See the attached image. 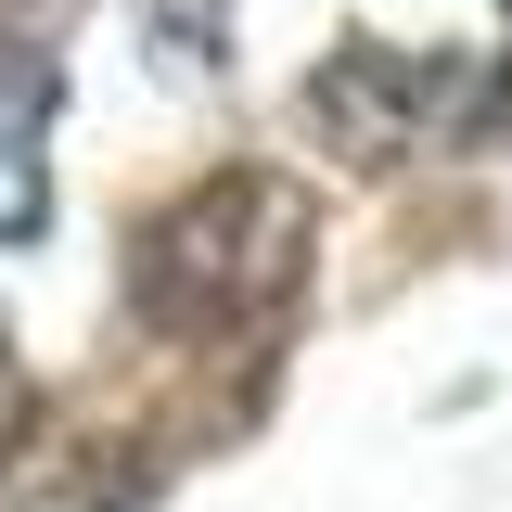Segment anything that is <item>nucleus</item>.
I'll return each instance as SVG.
<instances>
[{"label":"nucleus","mask_w":512,"mask_h":512,"mask_svg":"<svg viewBox=\"0 0 512 512\" xmlns=\"http://www.w3.org/2000/svg\"><path fill=\"white\" fill-rule=\"evenodd\" d=\"M308 282V192L244 167V180H205L180 192L154 231H141V269H128V295L154 333H256V320L282 308Z\"/></svg>","instance_id":"f257e3e1"},{"label":"nucleus","mask_w":512,"mask_h":512,"mask_svg":"<svg viewBox=\"0 0 512 512\" xmlns=\"http://www.w3.org/2000/svg\"><path fill=\"white\" fill-rule=\"evenodd\" d=\"M448 103H461V77L448 64H410L384 52V39H359V52L320 64V128L346 141V154H423V128H448Z\"/></svg>","instance_id":"f03ea898"},{"label":"nucleus","mask_w":512,"mask_h":512,"mask_svg":"<svg viewBox=\"0 0 512 512\" xmlns=\"http://www.w3.org/2000/svg\"><path fill=\"white\" fill-rule=\"evenodd\" d=\"M52 103H64L52 52L0 39V244H26L52 218Z\"/></svg>","instance_id":"7ed1b4c3"},{"label":"nucleus","mask_w":512,"mask_h":512,"mask_svg":"<svg viewBox=\"0 0 512 512\" xmlns=\"http://www.w3.org/2000/svg\"><path fill=\"white\" fill-rule=\"evenodd\" d=\"M13 410H26V372H13V333H0V436H13Z\"/></svg>","instance_id":"20e7f679"}]
</instances>
